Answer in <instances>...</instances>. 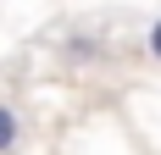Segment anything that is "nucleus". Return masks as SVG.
<instances>
[{
  "label": "nucleus",
  "instance_id": "f257e3e1",
  "mask_svg": "<svg viewBox=\"0 0 161 155\" xmlns=\"http://www.w3.org/2000/svg\"><path fill=\"white\" fill-rule=\"evenodd\" d=\"M17 144H22V111L11 100H0V155H11Z\"/></svg>",
  "mask_w": 161,
  "mask_h": 155
},
{
  "label": "nucleus",
  "instance_id": "f03ea898",
  "mask_svg": "<svg viewBox=\"0 0 161 155\" xmlns=\"http://www.w3.org/2000/svg\"><path fill=\"white\" fill-rule=\"evenodd\" d=\"M145 45H150V56L161 61V22H150V33H145Z\"/></svg>",
  "mask_w": 161,
  "mask_h": 155
}]
</instances>
